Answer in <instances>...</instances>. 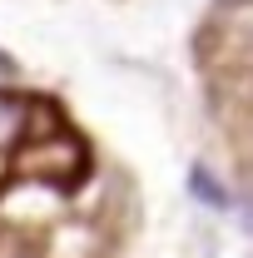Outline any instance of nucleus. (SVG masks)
Returning a JSON list of instances; mask_svg holds the SVG:
<instances>
[{"label":"nucleus","mask_w":253,"mask_h":258,"mask_svg":"<svg viewBox=\"0 0 253 258\" xmlns=\"http://www.w3.org/2000/svg\"><path fill=\"white\" fill-rule=\"evenodd\" d=\"M15 164H25L30 174H40V179H50L55 189H80L85 179H90V144L75 134V129L55 124L50 129V139L40 144V149H25V154H15Z\"/></svg>","instance_id":"obj_1"},{"label":"nucleus","mask_w":253,"mask_h":258,"mask_svg":"<svg viewBox=\"0 0 253 258\" xmlns=\"http://www.w3.org/2000/svg\"><path fill=\"white\" fill-rule=\"evenodd\" d=\"M20 114H25V99L0 90V169H5V159H15V144H20V129H25Z\"/></svg>","instance_id":"obj_2"},{"label":"nucleus","mask_w":253,"mask_h":258,"mask_svg":"<svg viewBox=\"0 0 253 258\" xmlns=\"http://www.w3.org/2000/svg\"><path fill=\"white\" fill-rule=\"evenodd\" d=\"M189 194L199 199V204H209V209H228V189H223L204 164H194V169H189Z\"/></svg>","instance_id":"obj_3"},{"label":"nucleus","mask_w":253,"mask_h":258,"mask_svg":"<svg viewBox=\"0 0 253 258\" xmlns=\"http://www.w3.org/2000/svg\"><path fill=\"white\" fill-rule=\"evenodd\" d=\"M214 5H243V0H214Z\"/></svg>","instance_id":"obj_4"},{"label":"nucleus","mask_w":253,"mask_h":258,"mask_svg":"<svg viewBox=\"0 0 253 258\" xmlns=\"http://www.w3.org/2000/svg\"><path fill=\"white\" fill-rule=\"evenodd\" d=\"M0 70H10V60H5V55H0Z\"/></svg>","instance_id":"obj_5"}]
</instances>
